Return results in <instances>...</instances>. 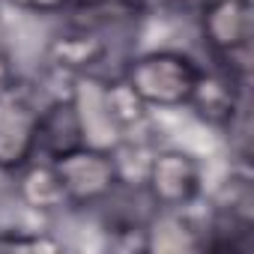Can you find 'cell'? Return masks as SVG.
Listing matches in <instances>:
<instances>
[{
	"instance_id": "6da1fadb",
	"label": "cell",
	"mask_w": 254,
	"mask_h": 254,
	"mask_svg": "<svg viewBox=\"0 0 254 254\" xmlns=\"http://www.w3.org/2000/svg\"><path fill=\"white\" fill-rule=\"evenodd\" d=\"M200 69L177 51H153L129 63L126 84L144 105H186Z\"/></svg>"
},
{
	"instance_id": "7a4b0ae2",
	"label": "cell",
	"mask_w": 254,
	"mask_h": 254,
	"mask_svg": "<svg viewBox=\"0 0 254 254\" xmlns=\"http://www.w3.org/2000/svg\"><path fill=\"white\" fill-rule=\"evenodd\" d=\"M51 165L63 186V197L72 206H93L108 200L120 180L111 153L96 147H78L72 153L51 159Z\"/></svg>"
},
{
	"instance_id": "3957f363",
	"label": "cell",
	"mask_w": 254,
	"mask_h": 254,
	"mask_svg": "<svg viewBox=\"0 0 254 254\" xmlns=\"http://www.w3.org/2000/svg\"><path fill=\"white\" fill-rule=\"evenodd\" d=\"M200 171L197 162L180 150L156 153L147 168V194L156 209H183L197 197Z\"/></svg>"
},
{
	"instance_id": "277c9868",
	"label": "cell",
	"mask_w": 254,
	"mask_h": 254,
	"mask_svg": "<svg viewBox=\"0 0 254 254\" xmlns=\"http://www.w3.org/2000/svg\"><path fill=\"white\" fill-rule=\"evenodd\" d=\"M251 0H209L203 9V36L209 48L230 63L251 45Z\"/></svg>"
},
{
	"instance_id": "5b68a950",
	"label": "cell",
	"mask_w": 254,
	"mask_h": 254,
	"mask_svg": "<svg viewBox=\"0 0 254 254\" xmlns=\"http://www.w3.org/2000/svg\"><path fill=\"white\" fill-rule=\"evenodd\" d=\"M39 114L18 96H0V171H18L36 153Z\"/></svg>"
},
{
	"instance_id": "8992f818",
	"label": "cell",
	"mask_w": 254,
	"mask_h": 254,
	"mask_svg": "<svg viewBox=\"0 0 254 254\" xmlns=\"http://www.w3.org/2000/svg\"><path fill=\"white\" fill-rule=\"evenodd\" d=\"M72 105L78 111V123H81V135H84V147H96V150H111L123 129L111 114L108 105V84H99L93 78L78 81Z\"/></svg>"
},
{
	"instance_id": "52a82bcc",
	"label": "cell",
	"mask_w": 254,
	"mask_h": 254,
	"mask_svg": "<svg viewBox=\"0 0 254 254\" xmlns=\"http://www.w3.org/2000/svg\"><path fill=\"white\" fill-rule=\"evenodd\" d=\"M141 230H144V248L153 254H183L206 248V236L180 209H159L156 215L147 218Z\"/></svg>"
},
{
	"instance_id": "ba28073f",
	"label": "cell",
	"mask_w": 254,
	"mask_h": 254,
	"mask_svg": "<svg viewBox=\"0 0 254 254\" xmlns=\"http://www.w3.org/2000/svg\"><path fill=\"white\" fill-rule=\"evenodd\" d=\"M78 147H84V135H81V123H78V111H75L72 99L51 102L45 111H39L36 150H42L48 159H57Z\"/></svg>"
},
{
	"instance_id": "9c48e42d",
	"label": "cell",
	"mask_w": 254,
	"mask_h": 254,
	"mask_svg": "<svg viewBox=\"0 0 254 254\" xmlns=\"http://www.w3.org/2000/svg\"><path fill=\"white\" fill-rule=\"evenodd\" d=\"M197 117L209 120V123H233L236 111H239V96H236V81L233 75H218V72H200L194 81V90L189 96V102Z\"/></svg>"
},
{
	"instance_id": "30bf717a",
	"label": "cell",
	"mask_w": 254,
	"mask_h": 254,
	"mask_svg": "<svg viewBox=\"0 0 254 254\" xmlns=\"http://www.w3.org/2000/svg\"><path fill=\"white\" fill-rule=\"evenodd\" d=\"M27 168V165H24ZM18 194L24 197V203H30L33 209H57L66 203L63 197V186L57 180L54 165H30L18 183Z\"/></svg>"
},
{
	"instance_id": "8fae6325",
	"label": "cell",
	"mask_w": 254,
	"mask_h": 254,
	"mask_svg": "<svg viewBox=\"0 0 254 254\" xmlns=\"http://www.w3.org/2000/svg\"><path fill=\"white\" fill-rule=\"evenodd\" d=\"M57 248L51 239L39 236H12V233H0V251H51Z\"/></svg>"
},
{
	"instance_id": "7c38bea8",
	"label": "cell",
	"mask_w": 254,
	"mask_h": 254,
	"mask_svg": "<svg viewBox=\"0 0 254 254\" xmlns=\"http://www.w3.org/2000/svg\"><path fill=\"white\" fill-rule=\"evenodd\" d=\"M12 3L21 9H33V12H54V9H63L69 0H12Z\"/></svg>"
},
{
	"instance_id": "4fadbf2b",
	"label": "cell",
	"mask_w": 254,
	"mask_h": 254,
	"mask_svg": "<svg viewBox=\"0 0 254 254\" xmlns=\"http://www.w3.org/2000/svg\"><path fill=\"white\" fill-rule=\"evenodd\" d=\"M12 81H15V72H12V63H9V57L0 51V96L3 93H9L12 90Z\"/></svg>"
}]
</instances>
